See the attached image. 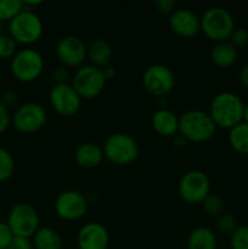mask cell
I'll return each mask as SVG.
<instances>
[{"label": "cell", "mask_w": 248, "mask_h": 249, "mask_svg": "<svg viewBox=\"0 0 248 249\" xmlns=\"http://www.w3.org/2000/svg\"><path fill=\"white\" fill-rule=\"evenodd\" d=\"M201 204L204 213L209 216H215V218H218L219 215H221L224 213V201L218 195L209 194Z\"/></svg>", "instance_id": "cell-26"}, {"label": "cell", "mask_w": 248, "mask_h": 249, "mask_svg": "<svg viewBox=\"0 0 248 249\" xmlns=\"http://www.w3.org/2000/svg\"><path fill=\"white\" fill-rule=\"evenodd\" d=\"M14 238V233L5 221H0V249H6Z\"/></svg>", "instance_id": "cell-31"}, {"label": "cell", "mask_w": 248, "mask_h": 249, "mask_svg": "<svg viewBox=\"0 0 248 249\" xmlns=\"http://www.w3.org/2000/svg\"><path fill=\"white\" fill-rule=\"evenodd\" d=\"M0 101H1L7 108L14 107L15 105L17 104V101H18V94H17L16 91H14V90H5L1 94Z\"/></svg>", "instance_id": "cell-35"}, {"label": "cell", "mask_w": 248, "mask_h": 249, "mask_svg": "<svg viewBox=\"0 0 248 249\" xmlns=\"http://www.w3.org/2000/svg\"><path fill=\"white\" fill-rule=\"evenodd\" d=\"M104 151L101 146L94 142H84L78 146L74 152V160L79 167L85 169H94L104 160Z\"/></svg>", "instance_id": "cell-18"}, {"label": "cell", "mask_w": 248, "mask_h": 249, "mask_svg": "<svg viewBox=\"0 0 248 249\" xmlns=\"http://www.w3.org/2000/svg\"><path fill=\"white\" fill-rule=\"evenodd\" d=\"M199 18H201V32L214 43L229 40L235 29L232 15L225 7H209Z\"/></svg>", "instance_id": "cell-3"}, {"label": "cell", "mask_w": 248, "mask_h": 249, "mask_svg": "<svg viewBox=\"0 0 248 249\" xmlns=\"http://www.w3.org/2000/svg\"><path fill=\"white\" fill-rule=\"evenodd\" d=\"M53 208L61 219L74 221L85 215L88 211V201L84 195L79 191L67 190L56 197Z\"/></svg>", "instance_id": "cell-13"}, {"label": "cell", "mask_w": 248, "mask_h": 249, "mask_svg": "<svg viewBox=\"0 0 248 249\" xmlns=\"http://www.w3.org/2000/svg\"><path fill=\"white\" fill-rule=\"evenodd\" d=\"M56 55L65 67H80L88 57V45L77 36H66L56 45Z\"/></svg>", "instance_id": "cell-14"}, {"label": "cell", "mask_w": 248, "mask_h": 249, "mask_svg": "<svg viewBox=\"0 0 248 249\" xmlns=\"http://www.w3.org/2000/svg\"><path fill=\"white\" fill-rule=\"evenodd\" d=\"M78 249H107L109 246L108 230L102 224L90 221L77 233Z\"/></svg>", "instance_id": "cell-16"}, {"label": "cell", "mask_w": 248, "mask_h": 249, "mask_svg": "<svg viewBox=\"0 0 248 249\" xmlns=\"http://www.w3.org/2000/svg\"><path fill=\"white\" fill-rule=\"evenodd\" d=\"M142 84L148 94L162 99L174 89V73L168 66L155 63V65L148 66L143 72Z\"/></svg>", "instance_id": "cell-11"}, {"label": "cell", "mask_w": 248, "mask_h": 249, "mask_svg": "<svg viewBox=\"0 0 248 249\" xmlns=\"http://www.w3.org/2000/svg\"><path fill=\"white\" fill-rule=\"evenodd\" d=\"M231 249H248V225H240L230 235Z\"/></svg>", "instance_id": "cell-27"}, {"label": "cell", "mask_w": 248, "mask_h": 249, "mask_svg": "<svg viewBox=\"0 0 248 249\" xmlns=\"http://www.w3.org/2000/svg\"><path fill=\"white\" fill-rule=\"evenodd\" d=\"M186 142H187V141L185 140V139L182 138L181 135H179V136H175V138H174V140H173V143H174V146H177V147H179V148L184 147V146L186 145Z\"/></svg>", "instance_id": "cell-39"}, {"label": "cell", "mask_w": 248, "mask_h": 249, "mask_svg": "<svg viewBox=\"0 0 248 249\" xmlns=\"http://www.w3.org/2000/svg\"><path fill=\"white\" fill-rule=\"evenodd\" d=\"M7 225L14 236L32 238L40 228L38 211L27 202L16 203L7 216Z\"/></svg>", "instance_id": "cell-8"}, {"label": "cell", "mask_w": 248, "mask_h": 249, "mask_svg": "<svg viewBox=\"0 0 248 249\" xmlns=\"http://www.w3.org/2000/svg\"><path fill=\"white\" fill-rule=\"evenodd\" d=\"M238 80L243 88L248 89V62L245 63L238 72Z\"/></svg>", "instance_id": "cell-37"}, {"label": "cell", "mask_w": 248, "mask_h": 249, "mask_svg": "<svg viewBox=\"0 0 248 249\" xmlns=\"http://www.w3.org/2000/svg\"><path fill=\"white\" fill-rule=\"evenodd\" d=\"M48 121V113L43 105L38 102H26L15 109L11 123L17 131L32 134L40 130Z\"/></svg>", "instance_id": "cell-10"}, {"label": "cell", "mask_w": 248, "mask_h": 249, "mask_svg": "<svg viewBox=\"0 0 248 249\" xmlns=\"http://www.w3.org/2000/svg\"><path fill=\"white\" fill-rule=\"evenodd\" d=\"M180 198L189 204H199L211 194V180L202 170L185 173L177 184Z\"/></svg>", "instance_id": "cell-9"}, {"label": "cell", "mask_w": 248, "mask_h": 249, "mask_svg": "<svg viewBox=\"0 0 248 249\" xmlns=\"http://www.w3.org/2000/svg\"><path fill=\"white\" fill-rule=\"evenodd\" d=\"M215 130L213 119L202 109H190L179 117V133L186 141L206 142L213 138Z\"/></svg>", "instance_id": "cell-2"}, {"label": "cell", "mask_w": 248, "mask_h": 249, "mask_svg": "<svg viewBox=\"0 0 248 249\" xmlns=\"http://www.w3.org/2000/svg\"><path fill=\"white\" fill-rule=\"evenodd\" d=\"M49 100L53 111L62 117L74 116L82 106V97L70 83L53 84L49 92Z\"/></svg>", "instance_id": "cell-12"}, {"label": "cell", "mask_w": 248, "mask_h": 249, "mask_svg": "<svg viewBox=\"0 0 248 249\" xmlns=\"http://www.w3.org/2000/svg\"><path fill=\"white\" fill-rule=\"evenodd\" d=\"M68 78H70V72L65 66H60V67L53 70V79L55 84H65V83H67Z\"/></svg>", "instance_id": "cell-34"}, {"label": "cell", "mask_w": 248, "mask_h": 249, "mask_svg": "<svg viewBox=\"0 0 248 249\" xmlns=\"http://www.w3.org/2000/svg\"><path fill=\"white\" fill-rule=\"evenodd\" d=\"M243 122L248 124V104L245 105V109H243Z\"/></svg>", "instance_id": "cell-40"}, {"label": "cell", "mask_w": 248, "mask_h": 249, "mask_svg": "<svg viewBox=\"0 0 248 249\" xmlns=\"http://www.w3.org/2000/svg\"><path fill=\"white\" fill-rule=\"evenodd\" d=\"M102 71H104V75L105 78H106V80H109L112 79V78H114V75H116V71H114L113 67H105L102 68Z\"/></svg>", "instance_id": "cell-38"}, {"label": "cell", "mask_w": 248, "mask_h": 249, "mask_svg": "<svg viewBox=\"0 0 248 249\" xmlns=\"http://www.w3.org/2000/svg\"><path fill=\"white\" fill-rule=\"evenodd\" d=\"M237 226L236 219L231 214L223 213L216 218V229L223 235H231Z\"/></svg>", "instance_id": "cell-29"}, {"label": "cell", "mask_w": 248, "mask_h": 249, "mask_svg": "<svg viewBox=\"0 0 248 249\" xmlns=\"http://www.w3.org/2000/svg\"><path fill=\"white\" fill-rule=\"evenodd\" d=\"M23 9L22 0H0V22H10Z\"/></svg>", "instance_id": "cell-24"}, {"label": "cell", "mask_w": 248, "mask_h": 249, "mask_svg": "<svg viewBox=\"0 0 248 249\" xmlns=\"http://www.w3.org/2000/svg\"><path fill=\"white\" fill-rule=\"evenodd\" d=\"M230 41L236 49H242L248 45V31L245 28H235L230 36Z\"/></svg>", "instance_id": "cell-30"}, {"label": "cell", "mask_w": 248, "mask_h": 249, "mask_svg": "<svg viewBox=\"0 0 248 249\" xmlns=\"http://www.w3.org/2000/svg\"><path fill=\"white\" fill-rule=\"evenodd\" d=\"M43 22L33 10L23 9L9 22L10 36L16 43L31 45L43 36Z\"/></svg>", "instance_id": "cell-5"}, {"label": "cell", "mask_w": 248, "mask_h": 249, "mask_svg": "<svg viewBox=\"0 0 248 249\" xmlns=\"http://www.w3.org/2000/svg\"><path fill=\"white\" fill-rule=\"evenodd\" d=\"M155 6L160 14L170 15L175 10L174 0H157L155 1Z\"/></svg>", "instance_id": "cell-36"}, {"label": "cell", "mask_w": 248, "mask_h": 249, "mask_svg": "<svg viewBox=\"0 0 248 249\" xmlns=\"http://www.w3.org/2000/svg\"><path fill=\"white\" fill-rule=\"evenodd\" d=\"M11 73L22 83H31L40 77L44 70V58L33 48L21 49L11 58Z\"/></svg>", "instance_id": "cell-7"}, {"label": "cell", "mask_w": 248, "mask_h": 249, "mask_svg": "<svg viewBox=\"0 0 248 249\" xmlns=\"http://www.w3.org/2000/svg\"><path fill=\"white\" fill-rule=\"evenodd\" d=\"M34 249H62V237L53 228L43 226L32 237Z\"/></svg>", "instance_id": "cell-22"}, {"label": "cell", "mask_w": 248, "mask_h": 249, "mask_svg": "<svg viewBox=\"0 0 248 249\" xmlns=\"http://www.w3.org/2000/svg\"><path fill=\"white\" fill-rule=\"evenodd\" d=\"M229 143L236 152L248 153V124L241 122L229 130Z\"/></svg>", "instance_id": "cell-23"}, {"label": "cell", "mask_w": 248, "mask_h": 249, "mask_svg": "<svg viewBox=\"0 0 248 249\" xmlns=\"http://www.w3.org/2000/svg\"><path fill=\"white\" fill-rule=\"evenodd\" d=\"M243 109L245 104L237 94L221 91L212 99L208 113L216 128L230 130L243 122Z\"/></svg>", "instance_id": "cell-1"}, {"label": "cell", "mask_w": 248, "mask_h": 249, "mask_svg": "<svg viewBox=\"0 0 248 249\" xmlns=\"http://www.w3.org/2000/svg\"><path fill=\"white\" fill-rule=\"evenodd\" d=\"M17 43L10 34H0V58H12L17 53Z\"/></svg>", "instance_id": "cell-28"}, {"label": "cell", "mask_w": 248, "mask_h": 249, "mask_svg": "<svg viewBox=\"0 0 248 249\" xmlns=\"http://www.w3.org/2000/svg\"><path fill=\"white\" fill-rule=\"evenodd\" d=\"M152 129L160 136H175L179 133V117L168 108H159L153 113L151 119Z\"/></svg>", "instance_id": "cell-17"}, {"label": "cell", "mask_w": 248, "mask_h": 249, "mask_svg": "<svg viewBox=\"0 0 248 249\" xmlns=\"http://www.w3.org/2000/svg\"><path fill=\"white\" fill-rule=\"evenodd\" d=\"M11 124V116L9 108L0 101V134L5 133Z\"/></svg>", "instance_id": "cell-33"}, {"label": "cell", "mask_w": 248, "mask_h": 249, "mask_svg": "<svg viewBox=\"0 0 248 249\" xmlns=\"http://www.w3.org/2000/svg\"><path fill=\"white\" fill-rule=\"evenodd\" d=\"M106 82L102 68L94 65H83L72 75L71 85L82 99L91 100L104 91Z\"/></svg>", "instance_id": "cell-6"}, {"label": "cell", "mask_w": 248, "mask_h": 249, "mask_svg": "<svg viewBox=\"0 0 248 249\" xmlns=\"http://www.w3.org/2000/svg\"><path fill=\"white\" fill-rule=\"evenodd\" d=\"M168 24L173 33L181 38H194L201 32V18L186 7L175 9L169 15Z\"/></svg>", "instance_id": "cell-15"}, {"label": "cell", "mask_w": 248, "mask_h": 249, "mask_svg": "<svg viewBox=\"0 0 248 249\" xmlns=\"http://www.w3.org/2000/svg\"><path fill=\"white\" fill-rule=\"evenodd\" d=\"M88 57H89L91 65L96 66V67H107L112 58L111 44L102 38L92 39L88 45Z\"/></svg>", "instance_id": "cell-20"}, {"label": "cell", "mask_w": 248, "mask_h": 249, "mask_svg": "<svg viewBox=\"0 0 248 249\" xmlns=\"http://www.w3.org/2000/svg\"><path fill=\"white\" fill-rule=\"evenodd\" d=\"M6 249H34V247L32 238L14 236V238H12Z\"/></svg>", "instance_id": "cell-32"}, {"label": "cell", "mask_w": 248, "mask_h": 249, "mask_svg": "<svg viewBox=\"0 0 248 249\" xmlns=\"http://www.w3.org/2000/svg\"><path fill=\"white\" fill-rule=\"evenodd\" d=\"M0 34H1V22H0Z\"/></svg>", "instance_id": "cell-41"}, {"label": "cell", "mask_w": 248, "mask_h": 249, "mask_svg": "<svg viewBox=\"0 0 248 249\" xmlns=\"http://www.w3.org/2000/svg\"><path fill=\"white\" fill-rule=\"evenodd\" d=\"M218 240L213 230L206 226H198L187 237V249H216Z\"/></svg>", "instance_id": "cell-21"}, {"label": "cell", "mask_w": 248, "mask_h": 249, "mask_svg": "<svg viewBox=\"0 0 248 249\" xmlns=\"http://www.w3.org/2000/svg\"><path fill=\"white\" fill-rule=\"evenodd\" d=\"M15 160L6 148L0 146V181H6L14 175Z\"/></svg>", "instance_id": "cell-25"}, {"label": "cell", "mask_w": 248, "mask_h": 249, "mask_svg": "<svg viewBox=\"0 0 248 249\" xmlns=\"http://www.w3.org/2000/svg\"><path fill=\"white\" fill-rule=\"evenodd\" d=\"M106 160L116 165H129L139 157V145L133 136L124 133L109 135L102 146Z\"/></svg>", "instance_id": "cell-4"}, {"label": "cell", "mask_w": 248, "mask_h": 249, "mask_svg": "<svg viewBox=\"0 0 248 249\" xmlns=\"http://www.w3.org/2000/svg\"><path fill=\"white\" fill-rule=\"evenodd\" d=\"M211 60L219 68H230L237 60V49L229 40L215 43L211 50Z\"/></svg>", "instance_id": "cell-19"}]
</instances>
